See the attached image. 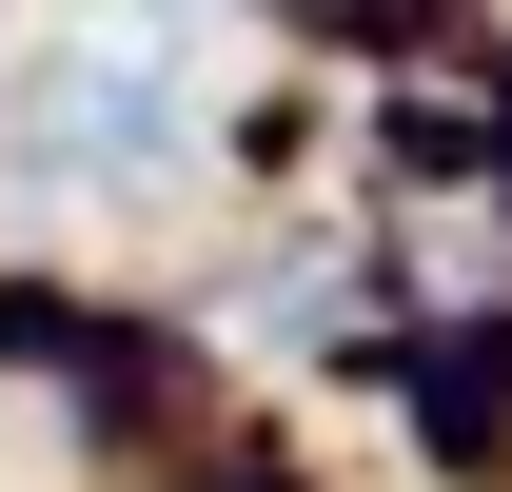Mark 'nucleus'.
<instances>
[{"label": "nucleus", "instance_id": "obj_1", "mask_svg": "<svg viewBox=\"0 0 512 492\" xmlns=\"http://www.w3.org/2000/svg\"><path fill=\"white\" fill-rule=\"evenodd\" d=\"M178 99H197V20H178V0H79L60 40L0 79V158H20L40 197L138 178V158L178 138Z\"/></svg>", "mask_w": 512, "mask_h": 492}]
</instances>
